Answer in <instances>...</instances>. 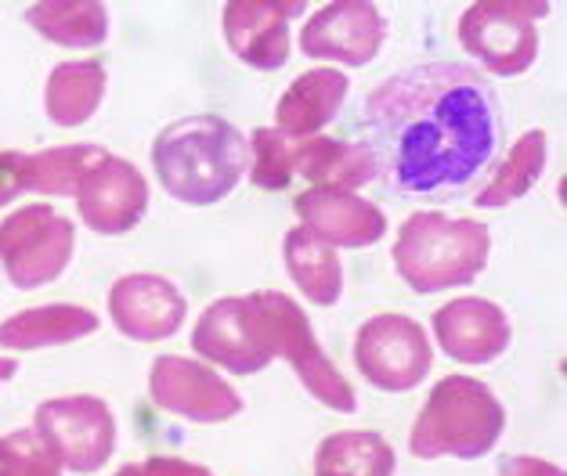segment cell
<instances>
[{
  "instance_id": "7c38bea8",
  "label": "cell",
  "mask_w": 567,
  "mask_h": 476,
  "mask_svg": "<svg viewBox=\"0 0 567 476\" xmlns=\"http://www.w3.org/2000/svg\"><path fill=\"white\" fill-rule=\"evenodd\" d=\"M80 217L91 231L99 235H123L137 228V220L148 209V180L127 159L105 156L94 170L84 177L76 192Z\"/></svg>"
},
{
  "instance_id": "2e32d148",
  "label": "cell",
  "mask_w": 567,
  "mask_h": 476,
  "mask_svg": "<svg viewBox=\"0 0 567 476\" xmlns=\"http://www.w3.org/2000/svg\"><path fill=\"white\" fill-rule=\"evenodd\" d=\"M434 335L441 350L463 365H488L509 346V318L499 303L484 297H463L434 314Z\"/></svg>"
},
{
  "instance_id": "3957f363",
  "label": "cell",
  "mask_w": 567,
  "mask_h": 476,
  "mask_svg": "<svg viewBox=\"0 0 567 476\" xmlns=\"http://www.w3.org/2000/svg\"><path fill=\"white\" fill-rule=\"evenodd\" d=\"M492 257V231L481 220H455L420 209L398 231L394 268L416 292L470 286Z\"/></svg>"
},
{
  "instance_id": "f546056e",
  "label": "cell",
  "mask_w": 567,
  "mask_h": 476,
  "mask_svg": "<svg viewBox=\"0 0 567 476\" xmlns=\"http://www.w3.org/2000/svg\"><path fill=\"white\" fill-rule=\"evenodd\" d=\"M25 159L22 152H0V206L19 199L25 192Z\"/></svg>"
},
{
  "instance_id": "83f0119b",
  "label": "cell",
  "mask_w": 567,
  "mask_h": 476,
  "mask_svg": "<svg viewBox=\"0 0 567 476\" xmlns=\"http://www.w3.org/2000/svg\"><path fill=\"white\" fill-rule=\"evenodd\" d=\"M0 476H62V466L37 430H16L0 437Z\"/></svg>"
},
{
  "instance_id": "6da1fadb",
  "label": "cell",
  "mask_w": 567,
  "mask_h": 476,
  "mask_svg": "<svg viewBox=\"0 0 567 476\" xmlns=\"http://www.w3.org/2000/svg\"><path fill=\"white\" fill-rule=\"evenodd\" d=\"M369 152L398 192L460 188L495 156L499 102L470 65L426 62L383 80L365 102Z\"/></svg>"
},
{
  "instance_id": "44dd1931",
  "label": "cell",
  "mask_w": 567,
  "mask_h": 476,
  "mask_svg": "<svg viewBox=\"0 0 567 476\" xmlns=\"http://www.w3.org/2000/svg\"><path fill=\"white\" fill-rule=\"evenodd\" d=\"M286 271L297 282V289L318 307H333L343 292V268L333 246H326L322 238H315L308 228H289L286 231Z\"/></svg>"
},
{
  "instance_id": "484cf974",
  "label": "cell",
  "mask_w": 567,
  "mask_h": 476,
  "mask_svg": "<svg viewBox=\"0 0 567 476\" xmlns=\"http://www.w3.org/2000/svg\"><path fill=\"white\" fill-rule=\"evenodd\" d=\"M109 156L99 145H62L25 159V192L76 195L84 177Z\"/></svg>"
},
{
  "instance_id": "30bf717a",
  "label": "cell",
  "mask_w": 567,
  "mask_h": 476,
  "mask_svg": "<svg viewBox=\"0 0 567 476\" xmlns=\"http://www.w3.org/2000/svg\"><path fill=\"white\" fill-rule=\"evenodd\" d=\"M148 397L156 408L188 423H228L243 412V397L199 361L163 354L148 372Z\"/></svg>"
},
{
  "instance_id": "9a60e30c",
  "label": "cell",
  "mask_w": 567,
  "mask_h": 476,
  "mask_svg": "<svg viewBox=\"0 0 567 476\" xmlns=\"http://www.w3.org/2000/svg\"><path fill=\"white\" fill-rule=\"evenodd\" d=\"M300 11V0H228V48L254 69H282L289 59V19Z\"/></svg>"
},
{
  "instance_id": "ac0fdd59",
  "label": "cell",
  "mask_w": 567,
  "mask_h": 476,
  "mask_svg": "<svg viewBox=\"0 0 567 476\" xmlns=\"http://www.w3.org/2000/svg\"><path fill=\"white\" fill-rule=\"evenodd\" d=\"M348 87H351L348 73H337L329 65L308 69V73L289 83L279 105H275V131L297 137V142L315 137L337 120L343 97H348Z\"/></svg>"
},
{
  "instance_id": "7a4b0ae2",
  "label": "cell",
  "mask_w": 567,
  "mask_h": 476,
  "mask_svg": "<svg viewBox=\"0 0 567 476\" xmlns=\"http://www.w3.org/2000/svg\"><path fill=\"white\" fill-rule=\"evenodd\" d=\"M250 163L246 137L220 116H188L159 131L152 166L171 199L185 206H214L228 199Z\"/></svg>"
},
{
  "instance_id": "7402d4cb",
  "label": "cell",
  "mask_w": 567,
  "mask_h": 476,
  "mask_svg": "<svg viewBox=\"0 0 567 476\" xmlns=\"http://www.w3.org/2000/svg\"><path fill=\"white\" fill-rule=\"evenodd\" d=\"M105 97V69L99 62H62L51 69L44 108L59 127H80L99 112Z\"/></svg>"
},
{
  "instance_id": "f1b7e54d",
  "label": "cell",
  "mask_w": 567,
  "mask_h": 476,
  "mask_svg": "<svg viewBox=\"0 0 567 476\" xmlns=\"http://www.w3.org/2000/svg\"><path fill=\"white\" fill-rule=\"evenodd\" d=\"M116 476H214L206 466H196V462L174 458V455H152L142 466H123Z\"/></svg>"
},
{
  "instance_id": "ba28073f",
  "label": "cell",
  "mask_w": 567,
  "mask_h": 476,
  "mask_svg": "<svg viewBox=\"0 0 567 476\" xmlns=\"http://www.w3.org/2000/svg\"><path fill=\"white\" fill-rule=\"evenodd\" d=\"M37 437L69 473H94L113 458L116 418L99 397H54L37 408Z\"/></svg>"
},
{
  "instance_id": "d6a6232c",
  "label": "cell",
  "mask_w": 567,
  "mask_h": 476,
  "mask_svg": "<svg viewBox=\"0 0 567 476\" xmlns=\"http://www.w3.org/2000/svg\"><path fill=\"white\" fill-rule=\"evenodd\" d=\"M315 476H326V473H315Z\"/></svg>"
},
{
  "instance_id": "5b68a950",
  "label": "cell",
  "mask_w": 567,
  "mask_h": 476,
  "mask_svg": "<svg viewBox=\"0 0 567 476\" xmlns=\"http://www.w3.org/2000/svg\"><path fill=\"white\" fill-rule=\"evenodd\" d=\"M246 307H250L257 340L265 346L268 358H286L293 372L300 375L303 390L322 401L326 408L351 415L358 412V397L351 383L343 380V372L329 361V354L318 346L311 321L300 307L286 297V292H250L246 297Z\"/></svg>"
},
{
  "instance_id": "cb8c5ba5",
  "label": "cell",
  "mask_w": 567,
  "mask_h": 476,
  "mask_svg": "<svg viewBox=\"0 0 567 476\" xmlns=\"http://www.w3.org/2000/svg\"><path fill=\"white\" fill-rule=\"evenodd\" d=\"M394 447L372 430H340L318 444L315 473L326 476H394Z\"/></svg>"
},
{
  "instance_id": "d6986e66",
  "label": "cell",
  "mask_w": 567,
  "mask_h": 476,
  "mask_svg": "<svg viewBox=\"0 0 567 476\" xmlns=\"http://www.w3.org/2000/svg\"><path fill=\"white\" fill-rule=\"evenodd\" d=\"M99 332V314L76 303H48L33 311H19L0 321V346L4 350H44L62 346Z\"/></svg>"
},
{
  "instance_id": "8fae6325",
  "label": "cell",
  "mask_w": 567,
  "mask_h": 476,
  "mask_svg": "<svg viewBox=\"0 0 567 476\" xmlns=\"http://www.w3.org/2000/svg\"><path fill=\"white\" fill-rule=\"evenodd\" d=\"M386 37V19L377 4L365 0H333L318 8L300 30V51L308 59L343 62V65H369L380 54Z\"/></svg>"
},
{
  "instance_id": "e0dca14e",
  "label": "cell",
  "mask_w": 567,
  "mask_h": 476,
  "mask_svg": "<svg viewBox=\"0 0 567 476\" xmlns=\"http://www.w3.org/2000/svg\"><path fill=\"white\" fill-rule=\"evenodd\" d=\"M192 346L210 365H220L239 375H254L260 369H268L271 361L257 340L246 297H225L206 307L203 318L196 321V332H192Z\"/></svg>"
},
{
  "instance_id": "ffe728a7",
  "label": "cell",
  "mask_w": 567,
  "mask_h": 476,
  "mask_svg": "<svg viewBox=\"0 0 567 476\" xmlns=\"http://www.w3.org/2000/svg\"><path fill=\"white\" fill-rule=\"evenodd\" d=\"M297 174L311 188L354 192L377 177V159L365 142H337V137H303L297 152Z\"/></svg>"
},
{
  "instance_id": "4dcf8cb0",
  "label": "cell",
  "mask_w": 567,
  "mask_h": 476,
  "mask_svg": "<svg viewBox=\"0 0 567 476\" xmlns=\"http://www.w3.org/2000/svg\"><path fill=\"white\" fill-rule=\"evenodd\" d=\"M499 476H567L560 466H553L546 458H535V455H517V458H506L499 466Z\"/></svg>"
},
{
  "instance_id": "4fadbf2b",
  "label": "cell",
  "mask_w": 567,
  "mask_h": 476,
  "mask_svg": "<svg viewBox=\"0 0 567 476\" xmlns=\"http://www.w3.org/2000/svg\"><path fill=\"white\" fill-rule=\"evenodd\" d=\"M188 311L185 292L159 275H127L109 292L113 325L137 343L167 340L182 329Z\"/></svg>"
},
{
  "instance_id": "277c9868",
  "label": "cell",
  "mask_w": 567,
  "mask_h": 476,
  "mask_svg": "<svg viewBox=\"0 0 567 476\" xmlns=\"http://www.w3.org/2000/svg\"><path fill=\"white\" fill-rule=\"evenodd\" d=\"M506 430V408L488 386L470 375H445L409 433L416 458H484Z\"/></svg>"
},
{
  "instance_id": "52a82bcc",
  "label": "cell",
  "mask_w": 567,
  "mask_h": 476,
  "mask_svg": "<svg viewBox=\"0 0 567 476\" xmlns=\"http://www.w3.org/2000/svg\"><path fill=\"white\" fill-rule=\"evenodd\" d=\"M549 4H514V0H481L460 19V44L495 76H520L538 59V30Z\"/></svg>"
},
{
  "instance_id": "8992f818",
  "label": "cell",
  "mask_w": 567,
  "mask_h": 476,
  "mask_svg": "<svg viewBox=\"0 0 567 476\" xmlns=\"http://www.w3.org/2000/svg\"><path fill=\"white\" fill-rule=\"evenodd\" d=\"M76 249L73 220L54 214L51 206H22L19 214L0 220V268L16 289H40L59 278Z\"/></svg>"
},
{
  "instance_id": "d4e9b609",
  "label": "cell",
  "mask_w": 567,
  "mask_h": 476,
  "mask_svg": "<svg viewBox=\"0 0 567 476\" xmlns=\"http://www.w3.org/2000/svg\"><path fill=\"white\" fill-rule=\"evenodd\" d=\"M546 131H528L517 137V145L509 148V156L499 163V170L492 174V180L477 192V206L481 209H499L524 199L535 180L546 170Z\"/></svg>"
},
{
  "instance_id": "5bb4252c",
  "label": "cell",
  "mask_w": 567,
  "mask_h": 476,
  "mask_svg": "<svg viewBox=\"0 0 567 476\" xmlns=\"http://www.w3.org/2000/svg\"><path fill=\"white\" fill-rule=\"evenodd\" d=\"M297 217L315 238L333 249H365L377 246L386 231V217L377 203L358 192L340 188H308L297 195Z\"/></svg>"
},
{
  "instance_id": "4316f807",
  "label": "cell",
  "mask_w": 567,
  "mask_h": 476,
  "mask_svg": "<svg viewBox=\"0 0 567 476\" xmlns=\"http://www.w3.org/2000/svg\"><path fill=\"white\" fill-rule=\"evenodd\" d=\"M297 137H286L275 127H257L250 137V159H254V185L265 192H282L289 188V180L297 177Z\"/></svg>"
},
{
  "instance_id": "603a6c76",
  "label": "cell",
  "mask_w": 567,
  "mask_h": 476,
  "mask_svg": "<svg viewBox=\"0 0 567 476\" xmlns=\"http://www.w3.org/2000/svg\"><path fill=\"white\" fill-rule=\"evenodd\" d=\"M25 22L59 48H99L109 37V8L99 0H48L25 11Z\"/></svg>"
},
{
  "instance_id": "1f68e13d",
  "label": "cell",
  "mask_w": 567,
  "mask_h": 476,
  "mask_svg": "<svg viewBox=\"0 0 567 476\" xmlns=\"http://www.w3.org/2000/svg\"><path fill=\"white\" fill-rule=\"evenodd\" d=\"M19 372V361H11V358H0V383H8L11 375Z\"/></svg>"
},
{
  "instance_id": "9c48e42d",
  "label": "cell",
  "mask_w": 567,
  "mask_h": 476,
  "mask_svg": "<svg viewBox=\"0 0 567 476\" xmlns=\"http://www.w3.org/2000/svg\"><path fill=\"white\" fill-rule=\"evenodd\" d=\"M354 365L372 386L386 394H405L420 386L434 365L426 332L405 314H377L354 335Z\"/></svg>"
}]
</instances>
